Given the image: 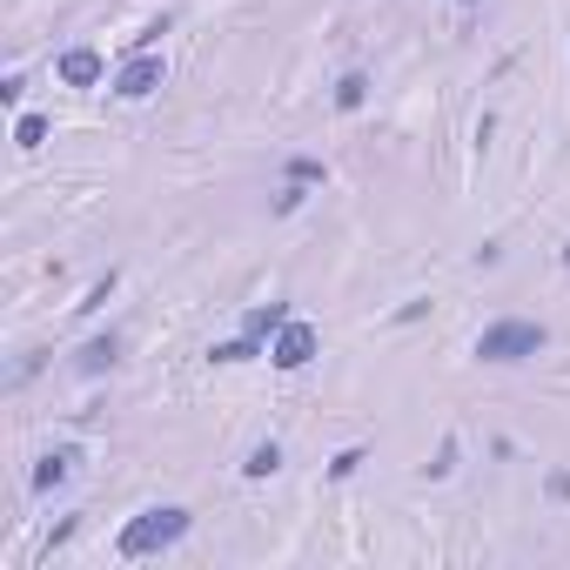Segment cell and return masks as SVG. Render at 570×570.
Masks as SVG:
<instances>
[{"mask_svg": "<svg viewBox=\"0 0 570 570\" xmlns=\"http://www.w3.org/2000/svg\"><path fill=\"white\" fill-rule=\"evenodd\" d=\"M189 530H195V517H189L182 504H154V510H141L135 524H121V537H115V557H128V563H141V557H161V550H175Z\"/></svg>", "mask_w": 570, "mask_h": 570, "instance_id": "obj_1", "label": "cell"}, {"mask_svg": "<svg viewBox=\"0 0 570 570\" xmlns=\"http://www.w3.org/2000/svg\"><path fill=\"white\" fill-rule=\"evenodd\" d=\"M356 463H363V450H343V456L330 463V476H356Z\"/></svg>", "mask_w": 570, "mask_h": 570, "instance_id": "obj_14", "label": "cell"}, {"mask_svg": "<svg viewBox=\"0 0 570 570\" xmlns=\"http://www.w3.org/2000/svg\"><path fill=\"white\" fill-rule=\"evenodd\" d=\"M282 322H289V302H262V309L241 315V330H249V336H276Z\"/></svg>", "mask_w": 570, "mask_h": 570, "instance_id": "obj_8", "label": "cell"}, {"mask_svg": "<svg viewBox=\"0 0 570 570\" xmlns=\"http://www.w3.org/2000/svg\"><path fill=\"white\" fill-rule=\"evenodd\" d=\"M276 208H282V215H295V208H302V182H289V189L276 195Z\"/></svg>", "mask_w": 570, "mask_h": 570, "instance_id": "obj_13", "label": "cell"}, {"mask_svg": "<svg viewBox=\"0 0 570 570\" xmlns=\"http://www.w3.org/2000/svg\"><path fill=\"white\" fill-rule=\"evenodd\" d=\"M54 74L67 80V88H101V74H108V61H101L95 47H67V54L54 61Z\"/></svg>", "mask_w": 570, "mask_h": 570, "instance_id": "obj_5", "label": "cell"}, {"mask_svg": "<svg viewBox=\"0 0 570 570\" xmlns=\"http://www.w3.org/2000/svg\"><path fill=\"white\" fill-rule=\"evenodd\" d=\"M14 141H21V148L34 154V148L47 141V115H21V121H14Z\"/></svg>", "mask_w": 570, "mask_h": 570, "instance_id": "obj_12", "label": "cell"}, {"mask_svg": "<svg viewBox=\"0 0 570 570\" xmlns=\"http://www.w3.org/2000/svg\"><path fill=\"white\" fill-rule=\"evenodd\" d=\"M315 349H322V336H315V322L289 315L282 330H276V343H269V363H276V369H309V363H315Z\"/></svg>", "mask_w": 570, "mask_h": 570, "instance_id": "obj_3", "label": "cell"}, {"mask_svg": "<svg viewBox=\"0 0 570 570\" xmlns=\"http://www.w3.org/2000/svg\"><path fill=\"white\" fill-rule=\"evenodd\" d=\"M563 262H570V249H563Z\"/></svg>", "mask_w": 570, "mask_h": 570, "instance_id": "obj_15", "label": "cell"}, {"mask_svg": "<svg viewBox=\"0 0 570 570\" xmlns=\"http://www.w3.org/2000/svg\"><path fill=\"white\" fill-rule=\"evenodd\" d=\"M115 363H121V336H95L88 349L74 356V369H80V376H108Z\"/></svg>", "mask_w": 570, "mask_h": 570, "instance_id": "obj_7", "label": "cell"}, {"mask_svg": "<svg viewBox=\"0 0 570 570\" xmlns=\"http://www.w3.org/2000/svg\"><path fill=\"white\" fill-rule=\"evenodd\" d=\"M544 343H550V330L544 322H524V315H504V322H491V330L476 336V363H530V356H544Z\"/></svg>", "mask_w": 570, "mask_h": 570, "instance_id": "obj_2", "label": "cell"}, {"mask_svg": "<svg viewBox=\"0 0 570 570\" xmlns=\"http://www.w3.org/2000/svg\"><path fill=\"white\" fill-rule=\"evenodd\" d=\"M74 463H80V450H74V443H61V450H47V456L34 463V497H47V491H61V483L74 476Z\"/></svg>", "mask_w": 570, "mask_h": 570, "instance_id": "obj_6", "label": "cell"}, {"mask_svg": "<svg viewBox=\"0 0 570 570\" xmlns=\"http://www.w3.org/2000/svg\"><path fill=\"white\" fill-rule=\"evenodd\" d=\"M208 356H215V363H256V356H262V336H249V330H241L235 343H215Z\"/></svg>", "mask_w": 570, "mask_h": 570, "instance_id": "obj_9", "label": "cell"}, {"mask_svg": "<svg viewBox=\"0 0 570 570\" xmlns=\"http://www.w3.org/2000/svg\"><path fill=\"white\" fill-rule=\"evenodd\" d=\"M369 101V74L363 67H349L343 80H336V108H363Z\"/></svg>", "mask_w": 570, "mask_h": 570, "instance_id": "obj_11", "label": "cell"}, {"mask_svg": "<svg viewBox=\"0 0 570 570\" xmlns=\"http://www.w3.org/2000/svg\"><path fill=\"white\" fill-rule=\"evenodd\" d=\"M161 80H169V61L148 54V47H135V54L121 61V74H115V95H121V101H148Z\"/></svg>", "mask_w": 570, "mask_h": 570, "instance_id": "obj_4", "label": "cell"}, {"mask_svg": "<svg viewBox=\"0 0 570 570\" xmlns=\"http://www.w3.org/2000/svg\"><path fill=\"white\" fill-rule=\"evenodd\" d=\"M276 470H282V443H256L241 456V476H276Z\"/></svg>", "mask_w": 570, "mask_h": 570, "instance_id": "obj_10", "label": "cell"}]
</instances>
